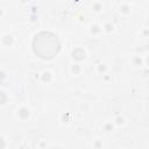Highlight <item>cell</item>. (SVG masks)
Segmentation results:
<instances>
[{"mask_svg": "<svg viewBox=\"0 0 149 149\" xmlns=\"http://www.w3.org/2000/svg\"><path fill=\"white\" fill-rule=\"evenodd\" d=\"M59 50V38L51 31H40L33 38V51L41 59L50 61L55 58Z\"/></svg>", "mask_w": 149, "mask_h": 149, "instance_id": "1", "label": "cell"}]
</instances>
